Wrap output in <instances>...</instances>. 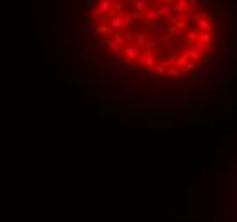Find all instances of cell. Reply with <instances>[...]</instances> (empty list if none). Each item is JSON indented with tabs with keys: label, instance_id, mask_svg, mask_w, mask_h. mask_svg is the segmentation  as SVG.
Listing matches in <instances>:
<instances>
[{
	"label": "cell",
	"instance_id": "cell-1",
	"mask_svg": "<svg viewBox=\"0 0 237 222\" xmlns=\"http://www.w3.org/2000/svg\"><path fill=\"white\" fill-rule=\"evenodd\" d=\"M195 69V63H193V62H188V63H186V69L184 70H193Z\"/></svg>",
	"mask_w": 237,
	"mask_h": 222
}]
</instances>
